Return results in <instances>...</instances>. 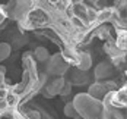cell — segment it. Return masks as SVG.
<instances>
[{"instance_id": "obj_8", "label": "cell", "mask_w": 127, "mask_h": 119, "mask_svg": "<svg viewBox=\"0 0 127 119\" xmlns=\"http://www.w3.org/2000/svg\"><path fill=\"white\" fill-rule=\"evenodd\" d=\"M64 115L66 116H69V118H75L77 115V109L75 103H67V105L64 106Z\"/></svg>"}, {"instance_id": "obj_4", "label": "cell", "mask_w": 127, "mask_h": 119, "mask_svg": "<svg viewBox=\"0 0 127 119\" xmlns=\"http://www.w3.org/2000/svg\"><path fill=\"white\" fill-rule=\"evenodd\" d=\"M113 15H114V12L111 9H102L99 12H96V24H102V22L113 19Z\"/></svg>"}, {"instance_id": "obj_9", "label": "cell", "mask_w": 127, "mask_h": 119, "mask_svg": "<svg viewBox=\"0 0 127 119\" xmlns=\"http://www.w3.org/2000/svg\"><path fill=\"white\" fill-rule=\"evenodd\" d=\"M0 119H18V115H16L13 110L3 109V110L0 112Z\"/></svg>"}, {"instance_id": "obj_13", "label": "cell", "mask_w": 127, "mask_h": 119, "mask_svg": "<svg viewBox=\"0 0 127 119\" xmlns=\"http://www.w3.org/2000/svg\"><path fill=\"white\" fill-rule=\"evenodd\" d=\"M70 91H72V84H70V82H66L63 85V88L60 90V94H62V96H69Z\"/></svg>"}, {"instance_id": "obj_10", "label": "cell", "mask_w": 127, "mask_h": 119, "mask_svg": "<svg viewBox=\"0 0 127 119\" xmlns=\"http://www.w3.org/2000/svg\"><path fill=\"white\" fill-rule=\"evenodd\" d=\"M9 54H10V46L6 44V43L0 44V60L1 59H6Z\"/></svg>"}, {"instance_id": "obj_14", "label": "cell", "mask_w": 127, "mask_h": 119, "mask_svg": "<svg viewBox=\"0 0 127 119\" xmlns=\"http://www.w3.org/2000/svg\"><path fill=\"white\" fill-rule=\"evenodd\" d=\"M26 43V38L25 37H22V35H18V37H15L13 38V44L15 46H18V47H21L22 44H25Z\"/></svg>"}, {"instance_id": "obj_12", "label": "cell", "mask_w": 127, "mask_h": 119, "mask_svg": "<svg viewBox=\"0 0 127 119\" xmlns=\"http://www.w3.org/2000/svg\"><path fill=\"white\" fill-rule=\"evenodd\" d=\"M25 116L26 119H41V113L38 110H28Z\"/></svg>"}, {"instance_id": "obj_7", "label": "cell", "mask_w": 127, "mask_h": 119, "mask_svg": "<svg viewBox=\"0 0 127 119\" xmlns=\"http://www.w3.org/2000/svg\"><path fill=\"white\" fill-rule=\"evenodd\" d=\"M3 102H4V106H7V107H15L18 103V94H15L13 91L7 93Z\"/></svg>"}, {"instance_id": "obj_2", "label": "cell", "mask_w": 127, "mask_h": 119, "mask_svg": "<svg viewBox=\"0 0 127 119\" xmlns=\"http://www.w3.org/2000/svg\"><path fill=\"white\" fill-rule=\"evenodd\" d=\"M88 94H89V97H91V99L101 100V99H104V97H105L107 91H105V88H104L102 82H96V84H94V85H91V87H89Z\"/></svg>"}, {"instance_id": "obj_16", "label": "cell", "mask_w": 127, "mask_h": 119, "mask_svg": "<svg viewBox=\"0 0 127 119\" xmlns=\"http://www.w3.org/2000/svg\"><path fill=\"white\" fill-rule=\"evenodd\" d=\"M4 84V74L3 72H0V87Z\"/></svg>"}, {"instance_id": "obj_3", "label": "cell", "mask_w": 127, "mask_h": 119, "mask_svg": "<svg viewBox=\"0 0 127 119\" xmlns=\"http://www.w3.org/2000/svg\"><path fill=\"white\" fill-rule=\"evenodd\" d=\"M111 74H113V68H111L110 63H105V62L99 63V65L96 66V69H95V77L98 79L108 78Z\"/></svg>"}, {"instance_id": "obj_1", "label": "cell", "mask_w": 127, "mask_h": 119, "mask_svg": "<svg viewBox=\"0 0 127 119\" xmlns=\"http://www.w3.org/2000/svg\"><path fill=\"white\" fill-rule=\"evenodd\" d=\"M76 65H77V69H79L80 72H86L89 68L92 66V57H91V54L86 53V52L77 53Z\"/></svg>"}, {"instance_id": "obj_6", "label": "cell", "mask_w": 127, "mask_h": 119, "mask_svg": "<svg viewBox=\"0 0 127 119\" xmlns=\"http://www.w3.org/2000/svg\"><path fill=\"white\" fill-rule=\"evenodd\" d=\"M72 81H73V84L80 85V84H85V82L88 81V77H86V74H85V72L75 71V72L72 74Z\"/></svg>"}, {"instance_id": "obj_5", "label": "cell", "mask_w": 127, "mask_h": 119, "mask_svg": "<svg viewBox=\"0 0 127 119\" xmlns=\"http://www.w3.org/2000/svg\"><path fill=\"white\" fill-rule=\"evenodd\" d=\"M34 56L38 62H47L50 59V53L45 47H37L35 52H34Z\"/></svg>"}, {"instance_id": "obj_11", "label": "cell", "mask_w": 127, "mask_h": 119, "mask_svg": "<svg viewBox=\"0 0 127 119\" xmlns=\"http://www.w3.org/2000/svg\"><path fill=\"white\" fill-rule=\"evenodd\" d=\"M96 35H98L99 38L110 40V31H108V28H105V26H99V28L96 29Z\"/></svg>"}, {"instance_id": "obj_15", "label": "cell", "mask_w": 127, "mask_h": 119, "mask_svg": "<svg viewBox=\"0 0 127 119\" xmlns=\"http://www.w3.org/2000/svg\"><path fill=\"white\" fill-rule=\"evenodd\" d=\"M4 10H6L4 7H0V24H1V22H3V19H4V15H6Z\"/></svg>"}]
</instances>
